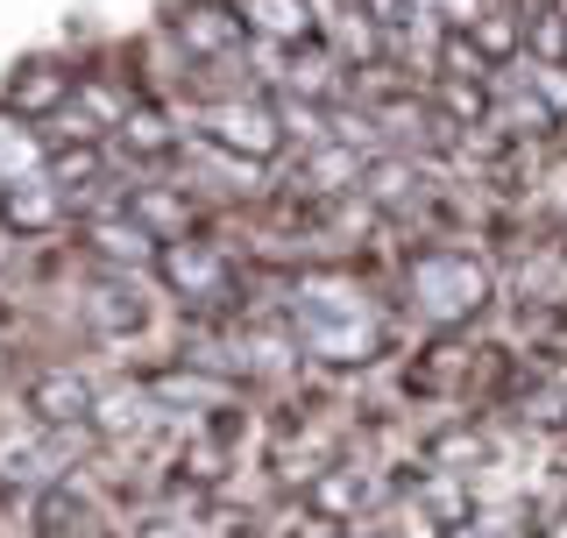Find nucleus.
<instances>
[{"label":"nucleus","instance_id":"423d86ee","mask_svg":"<svg viewBox=\"0 0 567 538\" xmlns=\"http://www.w3.org/2000/svg\"><path fill=\"white\" fill-rule=\"evenodd\" d=\"M93 241H100V256H121V262H142V256H150V235H142L135 220H100Z\"/></svg>","mask_w":567,"mask_h":538},{"label":"nucleus","instance_id":"6e6552de","mask_svg":"<svg viewBox=\"0 0 567 538\" xmlns=\"http://www.w3.org/2000/svg\"><path fill=\"white\" fill-rule=\"evenodd\" d=\"M177 35H185L192 50H227V43H235V22H206V8H199V14L177 22Z\"/></svg>","mask_w":567,"mask_h":538},{"label":"nucleus","instance_id":"9d476101","mask_svg":"<svg viewBox=\"0 0 567 538\" xmlns=\"http://www.w3.org/2000/svg\"><path fill=\"white\" fill-rule=\"evenodd\" d=\"M532 50H539V58H560V50H567V22H560V14H539V22H532Z\"/></svg>","mask_w":567,"mask_h":538},{"label":"nucleus","instance_id":"1a4fd4ad","mask_svg":"<svg viewBox=\"0 0 567 538\" xmlns=\"http://www.w3.org/2000/svg\"><path fill=\"white\" fill-rule=\"evenodd\" d=\"M164 142H171V121L150 114V106H135L128 114V149H164Z\"/></svg>","mask_w":567,"mask_h":538},{"label":"nucleus","instance_id":"f8f14e48","mask_svg":"<svg viewBox=\"0 0 567 538\" xmlns=\"http://www.w3.org/2000/svg\"><path fill=\"white\" fill-rule=\"evenodd\" d=\"M475 43H483L489 58H496V50L511 58V50H518V29H511V22H483V29H475Z\"/></svg>","mask_w":567,"mask_h":538},{"label":"nucleus","instance_id":"39448f33","mask_svg":"<svg viewBox=\"0 0 567 538\" xmlns=\"http://www.w3.org/2000/svg\"><path fill=\"white\" fill-rule=\"evenodd\" d=\"M0 213H8V227H50V213H58V192L50 185H14L8 199H0Z\"/></svg>","mask_w":567,"mask_h":538},{"label":"nucleus","instance_id":"9b49d317","mask_svg":"<svg viewBox=\"0 0 567 538\" xmlns=\"http://www.w3.org/2000/svg\"><path fill=\"white\" fill-rule=\"evenodd\" d=\"M93 164H100L93 149H64L58 164H50V177H58V185H71V177H93Z\"/></svg>","mask_w":567,"mask_h":538},{"label":"nucleus","instance_id":"f03ea898","mask_svg":"<svg viewBox=\"0 0 567 538\" xmlns=\"http://www.w3.org/2000/svg\"><path fill=\"white\" fill-rule=\"evenodd\" d=\"M164 283L177 298H213L227 283V269H220V256L213 248H199V241H171L164 248Z\"/></svg>","mask_w":567,"mask_h":538},{"label":"nucleus","instance_id":"f257e3e1","mask_svg":"<svg viewBox=\"0 0 567 538\" xmlns=\"http://www.w3.org/2000/svg\"><path fill=\"white\" fill-rule=\"evenodd\" d=\"M29 411L43 425H79L85 411H93V383H85V375H71V369L35 375V383H29Z\"/></svg>","mask_w":567,"mask_h":538},{"label":"nucleus","instance_id":"0eeeda50","mask_svg":"<svg viewBox=\"0 0 567 538\" xmlns=\"http://www.w3.org/2000/svg\"><path fill=\"white\" fill-rule=\"evenodd\" d=\"M248 22L270 35H306V8L298 0H248Z\"/></svg>","mask_w":567,"mask_h":538},{"label":"nucleus","instance_id":"7ed1b4c3","mask_svg":"<svg viewBox=\"0 0 567 538\" xmlns=\"http://www.w3.org/2000/svg\"><path fill=\"white\" fill-rule=\"evenodd\" d=\"M213 142H227L235 156H277V114L270 106H220Z\"/></svg>","mask_w":567,"mask_h":538},{"label":"nucleus","instance_id":"20e7f679","mask_svg":"<svg viewBox=\"0 0 567 538\" xmlns=\"http://www.w3.org/2000/svg\"><path fill=\"white\" fill-rule=\"evenodd\" d=\"M64 93H71V79H64L58 64H29L22 79H14L8 100H14V114H43V106H58Z\"/></svg>","mask_w":567,"mask_h":538}]
</instances>
